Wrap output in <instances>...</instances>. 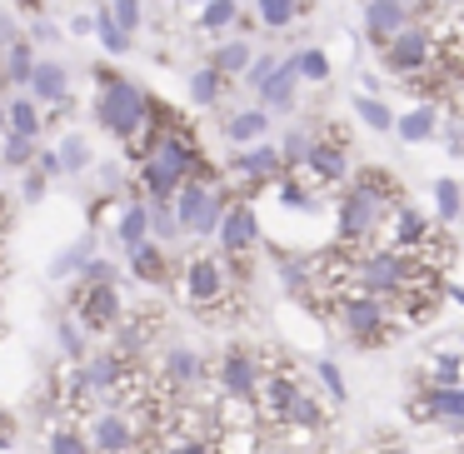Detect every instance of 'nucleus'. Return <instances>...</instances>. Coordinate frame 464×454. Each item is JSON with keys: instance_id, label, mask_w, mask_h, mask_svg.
<instances>
[{"instance_id": "nucleus-1", "label": "nucleus", "mask_w": 464, "mask_h": 454, "mask_svg": "<svg viewBox=\"0 0 464 454\" xmlns=\"http://www.w3.org/2000/svg\"><path fill=\"white\" fill-rule=\"evenodd\" d=\"M95 71H101V95H95V121H101L105 130L115 135V140H130V135L145 125V115H150V95H145L135 81H121V75H105V65H95Z\"/></svg>"}, {"instance_id": "nucleus-2", "label": "nucleus", "mask_w": 464, "mask_h": 454, "mask_svg": "<svg viewBox=\"0 0 464 454\" xmlns=\"http://www.w3.org/2000/svg\"><path fill=\"white\" fill-rule=\"evenodd\" d=\"M170 210H175L180 235H215L220 220H225V195L210 190L200 175H185L180 190H175V200H170Z\"/></svg>"}, {"instance_id": "nucleus-3", "label": "nucleus", "mask_w": 464, "mask_h": 454, "mask_svg": "<svg viewBox=\"0 0 464 454\" xmlns=\"http://www.w3.org/2000/svg\"><path fill=\"white\" fill-rule=\"evenodd\" d=\"M225 290H230V265H225V260L200 255V260L185 265V300H190V304L210 310V304L225 300Z\"/></svg>"}, {"instance_id": "nucleus-4", "label": "nucleus", "mask_w": 464, "mask_h": 454, "mask_svg": "<svg viewBox=\"0 0 464 454\" xmlns=\"http://www.w3.org/2000/svg\"><path fill=\"white\" fill-rule=\"evenodd\" d=\"M380 215H384V205L374 200L370 190L354 185V190H344V200H340V220H334V230H340L344 245H360V240H370V235H374Z\"/></svg>"}, {"instance_id": "nucleus-5", "label": "nucleus", "mask_w": 464, "mask_h": 454, "mask_svg": "<svg viewBox=\"0 0 464 454\" xmlns=\"http://www.w3.org/2000/svg\"><path fill=\"white\" fill-rule=\"evenodd\" d=\"M75 310H81V324H85L91 334H105V330H115V324L125 320L115 280H105V285H85V290L75 295Z\"/></svg>"}, {"instance_id": "nucleus-6", "label": "nucleus", "mask_w": 464, "mask_h": 454, "mask_svg": "<svg viewBox=\"0 0 464 454\" xmlns=\"http://www.w3.org/2000/svg\"><path fill=\"white\" fill-rule=\"evenodd\" d=\"M140 444H145V430L121 410H105L101 420H95V430H91V449L95 454H135Z\"/></svg>"}, {"instance_id": "nucleus-7", "label": "nucleus", "mask_w": 464, "mask_h": 454, "mask_svg": "<svg viewBox=\"0 0 464 454\" xmlns=\"http://www.w3.org/2000/svg\"><path fill=\"white\" fill-rule=\"evenodd\" d=\"M430 31H420V25H404V31H394L390 41H384V65H390V75H414L430 65Z\"/></svg>"}, {"instance_id": "nucleus-8", "label": "nucleus", "mask_w": 464, "mask_h": 454, "mask_svg": "<svg viewBox=\"0 0 464 454\" xmlns=\"http://www.w3.org/2000/svg\"><path fill=\"white\" fill-rule=\"evenodd\" d=\"M354 270H360L364 295H394V290L410 285V260H404L400 250H380V255H370V260H360Z\"/></svg>"}, {"instance_id": "nucleus-9", "label": "nucleus", "mask_w": 464, "mask_h": 454, "mask_svg": "<svg viewBox=\"0 0 464 454\" xmlns=\"http://www.w3.org/2000/svg\"><path fill=\"white\" fill-rule=\"evenodd\" d=\"M215 235H220L225 260H240V255H250L255 245H260V220H255L250 205H225V220Z\"/></svg>"}, {"instance_id": "nucleus-10", "label": "nucleus", "mask_w": 464, "mask_h": 454, "mask_svg": "<svg viewBox=\"0 0 464 454\" xmlns=\"http://www.w3.org/2000/svg\"><path fill=\"white\" fill-rule=\"evenodd\" d=\"M295 394H300V380H295V374H260V390H255V414H260V420L285 424Z\"/></svg>"}, {"instance_id": "nucleus-11", "label": "nucleus", "mask_w": 464, "mask_h": 454, "mask_svg": "<svg viewBox=\"0 0 464 454\" xmlns=\"http://www.w3.org/2000/svg\"><path fill=\"white\" fill-rule=\"evenodd\" d=\"M344 310V330L354 334V340H380L384 334V320H390V310L380 304V295H354V300H344L340 304Z\"/></svg>"}, {"instance_id": "nucleus-12", "label": "nucleus", "mask_w": 464, "mask_h": 454, "mask_svg": "<svg viewBox=\"0 0 464 454\" xmlns=\"http://www.w3.org/2000/svg\"><path fill=\"white\" fill-rule=\"evenodd\" d=\"M220 390L235 394V400H255V390H260V364H255L250 350H225V360H220Z\"/></svg>"}, {"instance_id": "nucleus-13", "label": "nucleus", "mask_w": 464, "mask_h": 454, "mask_svg": "<svg viewBox=\"0 0 464 454\" xmlns=\"http://www.w3.org/2000/svg\"><path fill=\"white\" fill-rule=\"evenodd\" d=\"M155 160L165 165V170H175L185 180V175H200L205 170V160H200V150H195V140L190 135H180V130H165L160 140H155Z\"/></svg>"}, {"instance_id": "nucleus-14", "label": "nucleus", "mask_w": 464, "mask_h": 454, "mask_svg": "<svg viewBox=\"0 0 464 454\" xmlns=\"http://www.w3.org/2000/svg\"><path fill=\"white\" fill-rule=\"evenodd\" d=\"M31 101L35 105H65V91H71V71L61 61H35L31 71Z\"/></svg>"}, {"instance_id": "nucleus-15", "label": "nucleus", "mask_w": 464, "mask_h": 454, "mask_svg": "<svg viewBox=\"0 0 464 454\" xmlns=\"http://www.w3.org/2000/svg\"><path fill=\"white\" fill-rule=\"evenodd\" d=\"M300 165H310V175H314V180H324V185H334V180L350 175V160H344V145L340 140H310V150H304Z\"/></svg>"}, {"instance_id": "nucleus-16", "label": "nucleus", "mask_w": 464, "mask_h": 454, "mask_svg": "<svg viewBox=\"0 0 464 454\" xmlns=\"http://www.w3.org/2000/svg\"><path fill=\"white\" fill-rule=\"evenodd\" d=\"M420 414H434V420H444L454 434H464V384H434V390L424 394Z\"/></svg>"}, {"instance_id": "nucleus-17", "label": "nucleus", "mask_w": 464, "mask_h": 454, "mask_svg": "<svg viewBox=\"0 0 464 454\" xmlns=\"http://www.w3.org/2000/svg\"><path fill=\"white\" fill-rule=\"evenodd\" d=\"M404 25H410V5H404V0H364V31H370L374 41H390Z\"/></svg>"}, {"instance_id": "nucleus-18", "label": "nucleus", "mask_w": 464, "mask_h": 454, "mask_svg": "<svg viewBox=\"0 0 464 454\" xmlns=\"http://www.w3.org/2000/svg\"><path fill=\"white\" fill-rule=\"evenodd\" d=\"M295 91H300V71H295V55H290V61H280L270 71V81L260 85V105L265 111H290Z\"/></svg>"}, {"instance_id": "nucleus-19", "label": "nucleus", "mask_w": 464, "mask_h": 454, "mask_svg": "<svg viewBox=\"0 0 464 454\" xmlns=\"http://www.w3.org/2000/svg\"><path fill=\"white\" fill-rule=\"evenodd\" d=\"M280 150L275 145H265V140H255V150H240L235 155V175H245V180H255V185H265V180H275L280 175Z\"/></svg>"}, {"instance_id": "nucleus-20", "label": "nucleus", "mask_w": 464, "mask_h": 454, "mask_svg": "<svg viewBox=\"0 0 464 454\" xmlns=\"http://www.w3.org/2000/svg\"><path fill=\"white\" fill-rule=\"evenodd\" d=\"M434 130H440V111H434V105H414V111L394 115V135H400L404 145L434 140Z\"/></svg>"}, {"instance_id": "nucleus-21", "label": "nucleus", "mask_w": 464, "mask_h": 454, "mask_svg": "<svg viewBox=\"0 0 464 454\" xmlns=\"http://www.w3.org/2000/svg\"><path fill=\"white\" fill-rule=\"evenodd\" d=\"M200 374H205V364H200V354H195V350L175 344V350L165 354V380H170V390H195Z\"/></svg>"}, {"instance_id": "nucleus-22", "label": "nucleus", "mask_w": 464, "mask_h": 454, "mask_svg": "<svg viewBox=\"0 0 464 454\" xmlns=\"http://www.w3.org/2000/svg\"><path fill=\"white\" fill-rule=\"evenodd\" d=\"M165 250L155 240H140V245H130V275L135 280H145V285H160L165 280Z\"/></svg>"}, {"instance_id": "nucleus-23", "label": "nucleus", "mask_w": 464, "mask_h": 454, "mask_svg": "<svg viewBox=\"0 0 464 454\" xmlns=\"http://www.w3.org/2000/svg\"><path fill=\"white\" fill-rule=\"evenodd\" d=\"M140 190L150 195V200H175V190H180V175L165 170L155 155H145V160H140Z\"/></svg>"}, {"instance_id": "nucleus-24", "label": "nucleus", "mask_w": 464, "mask_h": 454, "mask_svg": "<svg viewBox=\"0 0 464 454\" xmlns=\"http://www.w3.org/2000/svg\"><path fill=\"white\" fill-rule=\"evenodd\" d=\"M265 130H270V111H240V115H230L225 121V135H230L235 145H255V140H265Z\"/></svg>"}, {"instance_id": "nucleus-25", "label": "nucleus", "mask_w": 464, "mask_h": 454, "mask_svg": "<svg viewBox=\"0 0 464 454\" xmlns=\"http://www.w3.org/2000/svg\"><path fill=\"white\" fill-rule=\"evenodd\" d=\"M5 130L11 135H41V105L31 101V95H15V101H5Z\"/></svg>"}, {"instance_id": "nucleus-26", "label": "nucleus", "mask_w": 464, "mask_h": 454, "mask_svg": "<svg viewBox=\"0 0 464 454\" xmlns=\"http://www.w3.org/2000/svg\"><path fill=\"white\" fill-rule=\"evenodd\" d=\"M115 235H121V245L130 250V245L150 240V210H145V200H130L121 210V220H115Z\"/></svg>"}, {"instance_id": "nucleus-27", "label": "nucleus", "mask_w": 464, "mask_h": 454, "mask_svg": "<svg viewBox=\"0 0 464 454\" xmlns=\"http://www.w3.org/2000/svg\"><path fill=\"white\" fill-rule=\"evenodd\" d=\"M424 240H430V220L404 205V210L394 215V250H414V245H424Z\"/></svg>"}, {"instance_id": "nucleus-28", "label": "nucleus", "mask_w": 464, "mask_h": 454, "mask_svg": "<svg viewBox=\"0 0 464 454\" xmlns=\"http://www.w3.org/2000/svg\"><path fill=\"white\" fill-rule=\"evenodd\" d=\"M31 71H35V45H31V41L5 45V61H0V75H5L11 85H25V81H31Z\"/></svg>"}, {"instance_id": "nucleus-29", "label": "nucleus", "mask_w": 464, "mask_h": 454, "mask_svg": "<svg viewBox=\"0 0 464 454\" xmlns=\"http://www.w3.org/2000/svg\"><path fill=\"white\" fill-rule=\"evenodd\" d=\"M95 35H101V45L111 55H130L135 51V35L121 31V21L111 15V5H105V11H95Z\"/></svg>"}, {"instance_id": "nucleus-30", "label": "nucleus", "mask_w": 464, "mask_h": 454, "mask_svg": "<svg viewBox=\"0 0 464 454\" xmlns=\"http://www.w3.org/2000/svg\"><path fill=\"white\" fill-rule=\"evenodd\" d=\"M250 41H225V45H215V55H210V71H220V75H245V65H250Z\"/></svg>"}, {"instance_id": "nucleus-31", "label": "nucleus", "mask_w": 464, "mask_h": 454, "mask_svg": "<svg viewBox=\"0 0 464 454\" xmlns=\"http://www.w3.org/2000/svg\"><path fill=\"white\" fill-rule=\"evenodd\" d=\"M354 111H360V121L370 125V130H380V135L394 130V111L380 101V95H354Z\"/></svg>"}, {"instance_id": "nucleus-32", "label": "nucleus", "mask_w": 464, "mask_h": 454, "mask_svg": "<svg viewBox=\"0 0 464 454\" xmlns=\"http://www.w3.org/2000/svg\"><path fill=\"white\" fill-rule=\"evenodd\" d=\"M285 424H295V430H320L324 424V410H320V400H314V394H295V404H290V414H285Z\"/></svg>"}, {"instance_id": "nucleus-33", "label": "nucleus", "mask_w": 464, "mask_h": 454, "mask_svg": "<svg viewBox=\"0 0 464 454\" xmlns=\"http://www.w3.org/2000/svg\"><path fill=\"white\" fill-rule=\"evenodd\" d=\"M55 155H61V175H81V170H91V145H85V135H65Z\"/></svg>"}, {"instance_id": "nucleus-34", "label": "nucleus", "mask_w": 464, "mask_h": 454, "mask_svg": "<svg viewBox=\"0 0 464 454\" xmlns=\"http://www.w3.org/2000/svg\"><path fill=\"white\" fill-rule=\"evenodd\" d=\"M464 210V195L454 180H434V215H440V225H454Z\"/></svg>"}, {"instance_id": "nucleus-35", "label": "nucleus", "mask_w": 464, "mask_h": 454, "mask_svg": "<svg viewBox=\"0 0 464 454\" xmlns=\"http://www.w3.org/2000/svg\"><path fill=\"white\" fill-rule=\"evenodd\" d=\"M295 11H300V0H255V15H260L270 31H285V25L295 21Z\"/></svg>"}, {"instance_id": "nucleus-36", "label": "nucleus", "mask_w": 464, "mask_h": 454, "mask_svg": "<svg viewBox=\"0 0 464 454\" xmlns=\"http://www.w3.org/2000/svg\"><path fill=\"white\" fill-rule=\"evenodd\" d=\"M235 15H240V5H235V0H205V11H200V31H230Z\"/></svg>"}, {"instance_id": "nucleus-37", "label": "nucleus", "mask_w": 464, "mask_h": 454, "mask_svg": "<svg viewBox=\"0 0 464 454\" xmlns=\"http://www.w3.org/2000/svg\"><path fill=\"white\" fill-rule=\"evenodd\" d=\"M220 85H225V75L205 65V71L190 75V101H195V105H215V101H220Z\"/></svg>"}, {"instance_id": "nucleus-38", "label": "nucleus", "mask_w": 464, "mask_h": 454, "mask_svg": "<svg viewBox=\"0 0 464 454\" xmlns=\"http://www.w3.org/2000/svg\"><path fill=\"white\" fill-rule=\"evenodd\" d=\"M145 210H150V240H165V245H170L175 235H180V225H175V210H170V200H150Z\"/></svg>"}, {"instance_id": "nucleus-39", "label": "nucleus", "mask_w": 464, "mask_h": 454, "mask_svg": "<svg viewBox=\"0 0 464 454\" xmlns=\"http://www.w3.org/2000/svg\"><path fill=\"white\" fill-rule=\"evenodd\" d=\"M31 160H35V140H31V135H5V145H0V165L25 170Z\"/></svg>"}, {"instance_id": "nucleus-40", "label": "nucleus", "mask_w": 464, "mask_h": 454, "mask_svg": "<svg viewBox=\"0 0 464 454\" xmlns=\"http://www.w3.org/2000/svg\"><path fill=\"white\" fill-rule=\"evenodd\" d=\"M91 255H95V240H81V245H71V250H61V255H55L51 275H55V280H65V275L85 270V260H91Z\"/></svg>"}, {"instance_id": "nucleus-41", "label": "nucleus", "mask_w": 464, "mask_h": 454, "mask_svg": "<svg viewBox=\"0 0 464 454\" xmlns=\"http://www.w3.org/2000/svg\"><path fill=\"white\" fill-rule=\"evenodd\" d=\"M295 71H300V81H330V55L324 51H300L295 55Z\"/></svg>"}, {"instance_id": "nucleus-42", "label": "nucleus", "mask_w": 464, "mask_h": 454, "mask_svg": "<svg viewBox=\"0 0 464 454\" xmlns=\"http://www.w3.org/2000/svg\"><path fill=\"white\" fill-rule=\"evenodd\" d=\"M354 185H360V190H370L380 205H390V200H394V190H400V185H394L384 170H360V175H354Z\"/></svg>"}, {"instance_id": "nucleus-43", "label": "nucleus", "mask_w": 464, "mask_h": 454, "mask_svg": "<svg viewBox=\"0 0 464 454\" xmlns=\"http://www.w3.org/2000/svg\"><path fill=\"white\" fill-rule=\"evenodd\" d=\"M51 454H95L91 440H85L81 430H55L51 434Z\"/></svg>"}, {"instance_id": "nucleus-44", "label": "nucleus", "mask_w": 464, "mask_h": 454, "mask_svg": "<svg viewBox=\"0 0 464 454\" xmlns=\"http://www.w3.org/2000/svg\"><path fill=\"white\" fill-rule=\"evenodd\" d=\"M314 374H320L324 394H330L334 404H340L344 394H350V390H344V374H340V364H334V360H320V364H314Z\"/></svg>"}, {"instance_id": "nucleus-45", "label": "nucleus", "mask_w": 464, "mask_h": 454, "mask_svg": "<svg viewBox=\"0 0 464 454\" xmlns=\"http://www.w3.org/2000/svg\"><path fill=\"white\" fill-rule=\"evenodd\" d=\"M61 344H65V360H75V364L85 360V334L75 320H61Z\"/></svg>"}, {"instance_id": "nucleus-46", "label": "nucleus", "mask_w": 464, "mask_h": 454, "mask_svg": "<svg viewBox=\"0 0 464 454\" xmlns=\"http://www.w3.org/2000/svg\"><path fill=\"white\" fill-rule=\"evenodd\" d=\"M111 15H115V21H121V31H140V0H111Z\"/></svg>"}, {"instance_id": "nucleus-47", "label": "nucleus", "mask_w": 464, "mask_h": 454, "mask_svg": "<svg viewBox=\"0 0 464 454\" xmlns=\"http://www.w3.org/2000/svg\"><path fill=\"white\" fill-rule=\"evenodd\" d=\"M275 55H250V65H245V85H255V91H260L265 81H270V71H275Z\"/></svg>"}, {"instance_id": "nucleus-48", "label": "nucleus", "mask_w": 464, "mask_h": 454, "mask_svg": "<svg viewBox=\"0 0 464 454\" xmlns=\"http://www.w3.org/2000/svg\"><path fill=\"white\" fill-rule=\"evenodd\" d=\"M304 150H310V130H290V135H285V145H280V160L300 165Z\"/></svg>"}, {"instance_id": "nucleus-49", "label": "nucleus", "mask_w": 464, "mask_h": 454, "mask_svg": "<svg viewBox=\"0 0 464 454\" xmlns=\"http://www.w3.org/2000/svg\"><path fill=\"white\" fill-rule=\"evenodd\" d=\"M434 384H464L459 380V354H440V360H434Z\"/></svg>"}, {"instance_id": "nucleus-50", "label": "nucleus", "mask_w": 464, "mask_h": 454, "mask_svg": "<svg viewBox=\"0 0 464 454\" xmlns=\"http://www.w3.org/2000/svg\"><path fill=\"white\" fill-rule=\"evenodd\" d=\"M105 280H115V265L101 260V255H91V260H85V285H105Z\"/></svg>"}, {"instance_id": "nucleus-51", "label": "nucleus", "mask_w": 464, "mask_h": 454, "mask_svg": "<svg viewBox=\"0 0 464 454\" xmlns=\"http://www.w3.org/2000/svg\"><path fill=\"white\" fill-rule=\"evenodd\" d=\"M21 200H25V205H41V200H45V175H41V170H31V175H25Z\"/></svg>"}, {"instance_id": "nucleus-52", "label": "nucleus", "mask_w": 464, "mask_h": 454, "mask_svg": "<svg viewBox=\"0 0 464 454\" xmlns=\"http://www.w3.org/2000/svg\"><path fill=\"white\" fill-rule=\"evenodd\" d=\"M35 170H41L45 180H51V175H61V155H55V150H35Z\"/></svg>"}, {"instance_id": "nucleus-53", "label": "nucleus", "mask_w": 464, "mask_h": 454, "mask_svg": "<svg viewBox=\"0 0 464 454\" xmlns=\"http://www.w3.org/2000/svg\"><path fill=\"white\" fill-rule=\"evenodd\" d=\"M280 200H285V205H295V210H310V205H314L310 195L300 190V185H280Z\"/></svg>"}, {"instance_id": "nucleus-54", "label": "nucleus", "mask_w": 464, "mask_h": 454, "mask_svg": "<svg viewBox=\"0 0 464 454\" xmlns=\"http://www.w3.org/2000/svg\"><path fill=\"white\" fill-rule=\"evenodd\" d=\"M15 41H21V35H15V21L0 11V51H5V45H15Z\"/></svg>"}, {"instance_id": "nucleus-55", "label": "nucleus", "mask_w": 464, "mask_h": 454, "mask_svg": "<svg viewBox=\"0 0 464 454\" xmlns=\"http://www.w3.org/2000/svg\"><path fill=\"white\" fill-rule=\"evenodd\" d=\"M91 31H95L91 15H75V21H71V35H91Z\"/></svg>"}, {"instance_id": "nucleus-56", "label": "nucleus", "mask_w": 464, "mask_h": 454, "mask_svg": "<svg viewBox=\"0 0 464 454\" xmlns=\"http://www.w3.org/2000/svg\"><path fill=\"white\" fill-rule=\"evenodd\" d=\"M5 215H11V200H5V195H0V230H5Z\"/></svg>"}, {"instance_id": "nucleus-57", "label": "nucleus", "mask_w": 464, "mask_h": 454, "mask_svg": "<svg viewBox=\"0 0 464 454\" xmlns=\"http://www.w3.org/2000/svg\"><path fill=\"white\" fill-rule=\"evenodd\" d=\"M0 125H5V101H0Z\"/></svg>"}, {"instance_id": "nucleus-58", "label": "nucleus", "mask_w": 464, "mask_h": 454, "mask_svg": "<svg viewBox=\"0 0 464 454\" xmlns=\"http://www.w3.org/2000/svg\"><path fill=\"white\" fill-rule=\"evenodd\" d=\"M5 444H11V440H5V434H0V449H5Z\"/></svg>"}, {"instance_id": "nucleus-59", "label": "nucleus", "mask_w": 464, "mask_h": 454, "mask_svg": "<svg viewBox=\"0 0 464 454\" xmlns=\"http://www.w3.org/2000/svg\"><path fill=\"white\" fill-rule=\"evenodd\" d=\"M25 5H31V11H35V5H41V0H25Z\"/></svg>"}, {"instance_id": "nucleus-60", "label": "nucleus", "mask_w": 464, "mask_h": 454, "mask_svg": "<svg viewBox=\"0 0 464 454\" xmlns=\"http://www.w3.org/2000/svg\"><path fill=\"white\" fill-rule=\"evenodd\" d=\"M260 454H265V449H260Z\"/></svg>"}]
</instances>
